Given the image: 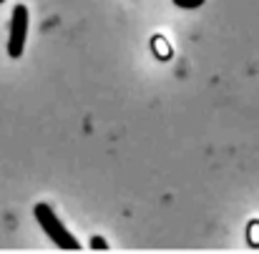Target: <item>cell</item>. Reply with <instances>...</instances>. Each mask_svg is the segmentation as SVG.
<instances>
[{"mask_svg":"<svg viewBox=\"0 0 259 254\" xmlns=\"http://www.w3.org/2000/svg\"><path fill=\"white\" fill-rule=\"evenodd\" d=\"M33 214H35V222L40 224L43 234H48L53 244H58L61 249H81V242L66 229V224L56 217V211L48 204H35Z\"/></svg>","mask_w":259,"mask_h":254,"instance_id":"6da1fadb","label":"cell"},{"mask_svg":"<svg viewBox=\"0 0 259 254\" xmlns=\"http://www.w3.org/2000/svg\"><path fill=\"white\" fill-rule=\"evenodd\" d=\"M25 38H28V8L25 5H15L13 8V18H10V35H8V56L10 58H20L23 56Z\"/></svg>","mask_w":259,"mask_h":254,"instance_id":"7a4b0ae2","label":"cell"},{"mask_svg":"<svg viewBox=\"0 0 259 254\" xmlns=\"http://www.w3.org/2000/svg\"><path fill=\"white\" fill-rule=\"evenodd\" d=\"M176 8H184V10H196L204 5V0H174Z\"/></svg>","mask_w":259,"mask_h":254,"instance_id":"3957f363","label":"cell"},{"mask_svg":"<svg viewBox=\"0 0 259 254\" xmlns=\"http://www.w3.org/2000/svg\"><path fill=\"white\" fill-rule=\"evenodd\" d=\"M91 247H96V249H101V247H103V249H106V242H103V239H93V242H91Z\"/></svg>","mask_w":259,"mask_h":254,"instance_id":"277c9868","label":"cell"}]
</instances>
